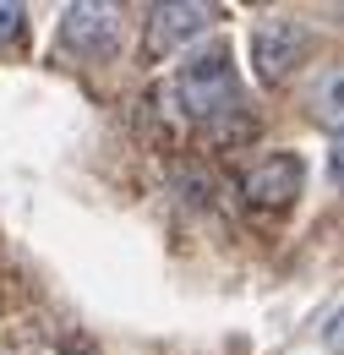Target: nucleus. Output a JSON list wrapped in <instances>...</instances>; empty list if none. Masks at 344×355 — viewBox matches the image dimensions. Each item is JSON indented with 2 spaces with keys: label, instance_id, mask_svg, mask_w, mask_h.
<instances>
[{
  "label": "nucleus",
  "instance_id": "nucleus-6",
  "mask_svg": "<svg viewBox=\"0 0 344 355\" xmlns=\"http://www.w3.org/2000/svg\"><path fill=\"white\" fill-rule=\"evenodd\" d=\"M311 115H317V126L344 132V66H328L311 83Z\"/></svg>",
  "mask_w": 344,
  "mask_h": 355
},
{
  "label": "nucleus",
  "instance_id": "nucleus-2",
  "mask_svg": "<svg viewBox=\"0 0 344 355\" xmlns=\"http://www.w3.org/2000/svg\"><path fill=\"white\" fill-rule=\"evenodd\" d=\"M60 33H66V44H77L83 55H115V44H121V6L77 0V6H66Z\"/></svg>",
  "mask_w": 344,
  "mask_h": 355
},
{
  "label": "nucleus",
  "instance_id": "nucleus-5",
  "mask_svg": "<svg viewBox=\"0 0 344 355\" xmlns=\"http://www.w3.org/2000/svg\"><path fill=\"white\" fill-rule=\"evenodd\" d=\"M295 191H301V159H290V153L268 159V164H257V170L246 175V197H252L257 208H284Z\"/></svg>",
  "mask_w": 344,
  "mask_h": 355
},
{
  "label": "nucleus",
  "instance_id": "nucleus-4",
  "mask_svg": "<svg viewBox=\"0 0 344 355\" xmlns=\"http://www.w3.org/2000/svg\"><path fill=\"white\" fill-rule=\"evenodd\" d=\"M252 55H257V71H262V77H284V71L306 55V28L284 22V17H273V22H262L257 33H252Z\"/></svg>",
  "mask_w": 344,
  "mask_h": 355
},
{
  "label": "nucleus",
  "instance_id": "nucleus-7",
  "mask_svg": "<svg viewBox=\"0 0 344 355\" xmlns=\"http://www.w3.org/2000/svg\"><path fill=\"white\" fill-rule=\"evenodd\" d=\"M22 17H28V11H22L17 0H0V44H17V39H22Z\"/></svg>",
  "mask_w": 344,
  "mask_h": 355
},
{
  "label": "nucleus",
  "instance_id": "nucleus-8",
  "mask_svg": "<svg viewBox=\"0 0 344 355\" xmlns=\"http://www.w3.org/2000/svg\"><path fill=\"white\" fill-rule=\"evenodd\" d=\"M322 339H328V350H339V355H344V311H334V317H328Z\"/></svg>",
  "mask_w": 344,
  "mask_h": 355
},
{
  "label": "nucleus",
  "instance_id": "nucleus-3",
  "mask_svg": "<svg viewBox=\"0 0 344 355\" xmlns=\"http://www.w3.org/2000/svg\"><path fill=\"white\" fill-rule=\"evenodd\" d=\"M214 22V6L191 0V6H153L148 11V49L153 55H175L186 39H197Z\"/></svg>",
  "mask_w": 344,
  "mask_h": 355
},
{
  "label": "nucleus",
  "instance_id": "nucleus-1",
  "mask_svg": "<svg viewBox=\"0 0 344 355\" xmlns=\"http://www.w3.org/2000/svg\"><path fill=\"white\" fill-rule=\"evenodd\" d=\"M175 98H180V110H186L191 121H224V115L235 110V98H241L230 55H224V49H208V55L186 60L180 77H175Z\"/></svg>",
  "mask_w": 344,
  "mask_h": 355
},
{
  "label": "nucleus",
  "instance_id": "nucleus-9",
  "mask_svg": "<svg viewBox=\"0 0 344 355\" xmlns=\"http://www.w3.org/2000/svg\"><path fill=\"white\" fill-rule=\"evenodd\" d=\"M334 175H339V180H344V132H339V137H334Z\"/></svg>",
  "mask_w": 344,
  "mask_h": 355
}]
</instances>
